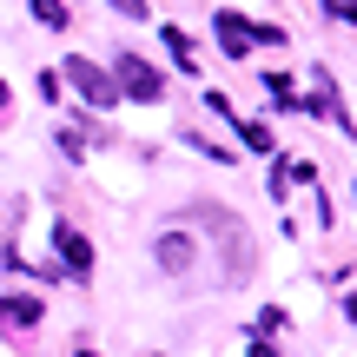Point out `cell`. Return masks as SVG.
<instances>
[{"label": "cell", "instance_id": "6da1fadb", "mask_svg": "<svg viewBox=\"0 0 357 357\" xmlns=\"http://www.w3.org/2000/svg\"><path fill=\"white\" fill-rule=\"evenodd\" d=\"M192 218L218 238L225 271H231V278H245V271H252V238H245V225H231V212H218V205H192Z\"/></svg>", "mask_w": 357, "mask_h": 357}, {"label": "cell", "instance_id": "7a4b0ae2", "mask_svg": "<svg viewBox=\"0 0 357 357\" xmlns=\"http://www.w3.org/2000/svg\"><path fill=\"white\" fill-rule=\"evenodd\" d=\"M66 79H73V93L93 106V113H113V106H119V86H113V73H106V66H93V60H79V53H66Z\"/></svg>", "mask_w": 357, "mask_h": 357}, {"label": "cell", "instance_id": "3957f363", "mask_svg": "<svg viewBox=\"0 0 357 357\" xmlns=\"http://www.w3.org/2000/svg\"><path fill=\"white\" fill-rule=\"evenodd\" d=\"M113 86H119V93H132V100H146V106H153L159 93H166V79H159V66H146L139 53H119V60H113Z\"/></svg>", "mask_w": 357, "mask_h": 357}, {"label": "cell", "instance_id": "277c9868", "mask_svg": "<svg viewBox=\"0 0 357 357\" xmlns=\"http://www.w3.org/2000/svg\"><path fill=\"white\" fill-rule=\"evenodd\" d=\"M218 47H225V53H245V47H278V26H252V20H238V13H218Z\"/></svg>", "mask_w": 357, "mask_h": 357}, {"label": "cell", "instance_id": "5b68a950", "mask_svg": "<svg viewBox=\"0 0 357 357\" xmlns=\"http://www.w3.org/2000/svg\"><path fill=\"white\" fill-rule=\"evenodd\" d=\"M53 252H60V271H73V278H93V245H86V231L53 225Z\"/></svg>", "mask_w": 357, "mask_h": 357}, {"label": "cell", "instance_id": "8992f818", "mask_svg": "<svg viewBox=\"0 0 357 357\" xmlns=\"http://www.w3.org/2000/svg\"><path fill=\"white\" fill-rule=\"evenodd\" d=\"M0 324H7V331H33L40 324V298H0Z\"/></svg>", "mask_w": 357, "mask_h": 357}, {"label": "cell", "instance_id": "52a82bcc", "mask_svg": "<svg viewBox=\"0 0 357 357\" xmlns=\"http://www.w3.org/2000/svg\"><path fill=\"white\" fill-rule=\"evenodd\" d=\"M159 265H166V271L192 265V238H185V231H166V238H159Z\"/></svg>", "mask_w": 357, "mask_h": 357}, {"label": "cell", "instance_id": "ba28073f", "mask_svg": "<svg viewBox=\"0 0 357 357\" xmlns=\"http://www.w3.org/2000/svg\"><path fill=\"white\" fill-rule=\"evenodd\" d=\"M231 132H238V139L252 146V153H271V132L258 126V119H231Z\"/></svg>", "mask_w": 357, "mask_h": 357}, {"label": "cell", "instance_id": "9c48e42d", "mask_svg": "<svg viewBox=\"0 0 357 357\" xmlns=\"http://www.w3.org/2000/svg\"><path fill=\"white\" fill-rule=\"evenodd\" d=\"M166 53L178 60V73H192V40L178 33V26H166Z\"/></svg>", "mask_w": 357, "mask_h": 357}, {"label": "cell", "instance_id": "30bf717a", "mask_svg": "<svg viewBox=\"0 0 357 357\" xmlns=\"http://www.w3.org/2000/svg\"><path fill=\"white\" fill-rule=\"evenodd\" d=\"M33 20L40 26H66V7H60V0H33Z\"/></svg>", "mask_w": 357, "mask_h": 357}, {"label": "cell", "instance_id": "8fae6325", "mask_svg": "<svg viewBox=\"0 0 357 357\" xmlns=\"http://www.w3.org/2000/svg\"><path fill=\"white\" fill-rule=\"evenodd\" d=\"M265 93H271V100H284V106H298V93H291V79H284V73H265Z\"/></svg>", "mask_w": 357, "mask_h": 357}, {"label": "cell", "instance_id": "7c38bea8", "mask_svg": "<svg viewBox=\"0 0 357 357\" xmlns=\"http://www.w3.org/2000/svg\"><path fill=\"white\" fill-rule=\"evenodd\" d=\"M119 13H126V20H146V0H113Z\"/></svg>", "mask_w": 357, "mask_h": 357}, {"label": "cell", "instance_id": "4fadbf2b", "mask_svg": "<svg viewBox=\"0 0 357 357\" xmlns=\"http://www.w3.org/2000/svg\"><path fill=\"white\" fill-rule=\"evenodd\" d=\"M344 318H351V324H357V298H344Z\"/></svg>", "mask_w": 357, "mask_h": 357}, {"label": "cell", "instance_id": "5bb4252c", "mask_svg": "<svg viewBox=\"0 0 357 357\" xmlns=\"http://www.w3.org/2000/svg\"><path fill=\"white\" fill-rule=\"evenodd\" d=\"M252 357H278V351H271V344H252Z\"/></svg>", "mask_w": 357, "mask_h": 357}, {"label": "cell", "instance_id": "9a60e30c", "mask_svg": "<svg viewBox=\"0 0 357 357\" xmlns=\"http://www.w3.org/2000/svg\"><path fill=\"white\" fill-rule=\"evenodd\" d=\"M0 106H7V86H0Z\"/></svg>", "mask_w": 357, "mask_h": 357}, {"label": "cell", "instance_id": "2e32d148", "mask_svg": "<svg viewBox=\"0 0 357 357\" xmlns=\"http://www.w3.org/2000/svg\"><path fill=\"white\" fill-rule=\"evenodd\" d=\"M79 357H93V351H79Z\"/></svg>", "mask_w": 357, "mask_h": 357}]
</instances>
